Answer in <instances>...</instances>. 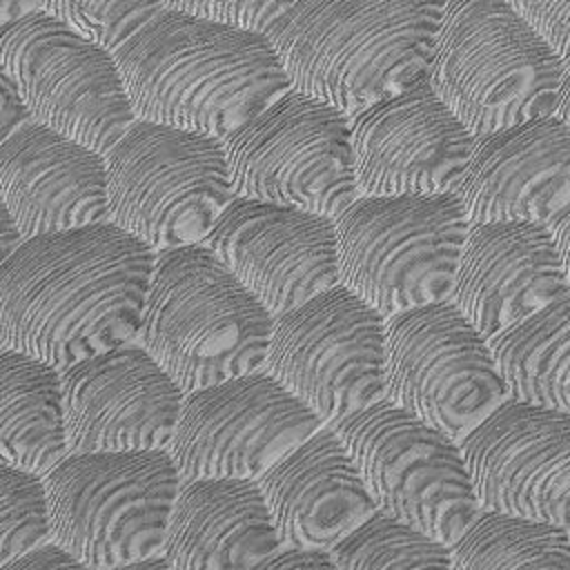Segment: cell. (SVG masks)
<instances>
[{
	"label": "cell",
	"instance_id": "obj_1",
	"mask_svg": "<svg viewBox=\"0 0 570 570\" xmlns=\"http://www.w3.org/2000/svg\"><path fill=\"white\" fill-rule=\"evenodd\" d=\"M154 263L111 220L20 240L0 265V343L65 370L136 341Z\"/></svg>",
	"mask_w": 570,
	"mask_h": 570
},
{
	"label": "cell",
	"instance_id": "obj_2",
	"mask_svg": "<svg viewBox=\"0 0 570 570\" xmlns=\"http://www.w3.org/2000/svg\"><path fill=\"white\" fill-rule=\"evenodd\" d=\"M114 56L138 120L220 140L292 89L267 36L163 2Z\"/></svg>",
	"mask_w": 570,
	"mask_h": 570
},
{
	"label": "cell",
	"instance_id": "obj_3",
	"mask_svg": "<svg viewBox=\"0 0 570 570\" xmlns=\"http://www.w3.org/2000/svg\"><path fill=\"white\" fill-rule=\"evenodd\" d=\"M443 2L296 0L272 24L289 87L354 116L428 76Z\"/></svg>",
	"mask_w": 570,
	"mask_h": 570
},
{
	"label": "cell",
	"instance_id": "obj_4",
	"mask_svg": "<svg viewBox=\"0 0 570 570\" xmlns=\"http://www.w3.org/2000/svg\"><path fill=\"white\" fill-rule=\"evenodd\" d=\"M274 314L207 245L156 252L136 341L187 394L265 367Z\"/></svg>",
	"mask_w": 570,
	"mask_h": 570
},
{
	"label": "cell",
	"instance_id": "obj_5",
	"mask_svg": "<svg viewBox=\"0 0 570 570\" xmlns=\"http://www.w3.org/2000/svg\"><path fill=\"white\" fill-rule=\"evenodd\" d=\"M563 62L508 0L445 2L428 78L479 138L554 116Z\"/></svg>",
	"mask_w": 570,
	"mask_h": 570
},
{
	"label": "cell",
	"instance_id": "obj_6",
	"mask_svg": "<svg viewBox=\"0 0 570 570\" xmlns=\"http://www.w3.org/2000/svg\"><path fill=\"white\" fill-rule=\"evenodd\" d=\"M470 225L452 191L358 196L334 218L338 283L385 318L450 301Z\"/></svg>",
	"mask_w": 570,
	"mask_h": 570
},
{
	"label": "cell",
	"instance_id": "obj_7",
	"mask_svg": "<svg viewBox=\"0 0 570 570\" xmlns=\"http://www.w3.org/2000/svg\"><path fill=\"white\" fill-rule=\"evenodd\" d=\"M49 541L91 570L160 554L183 481L167 450L67 452L42 474Z\"/></svg>",
	"mask_w": 570,
	"mask_h": 570
},
{
	"label": "cell",
	"instance_id": "obj_8",
	"mask_svg": "<svg viewBox=\"0 0 570 570\" xmlns=\"http://www.w3.org/2000/svg\"><path fill=\"white\" fill-rule=\"evenodd\" d=\"M109 220L154 252L200 245L234 198L220 138L138 120L105 154Z\"/></svg>",
	"mask_w": 570,
	"mask_h": 570
},
{
	"label": "cell",
	"instance_id": "obj_9",
	"mask_svg": "<svg viewBox=\"0 0 570 570\" xmlns=\"http://www.w3.org/2000/svg\"><path fill=\"white\" fill-rule=\"evenodd\" d=\"M234 196L336 218L358 198L350 116L287 89L223 138Z\"/></svg>",
	"mask_w": 570,
	"mask_h": 570
},
{
	"label": "cell",
	"instance_id": "obj_10",
	"mask_svg": "<svg viewBox=\"0 0 570 570\" xmlns=\"http://www.w3.org/2000/svg\"><path fill=\"white\" fill-rule=\"evenodd\" d=\"M334 428L376 512L450 546L481 510L461 443L407 410L381 399Z\"/></svg>",
	"mask_w": 570,
	"mask_h": 570
},
{
	"label": "cell",
	"instance_id": "obj_11",
	"mask_svg": "<svg viewBox=\"0 0 570 570\" xmlns=\"http://www.w3.org/2000/svg\"><path fill=\"white\" fill-rule=\"evenodd\" d=\"M383 399L461 443L510 392L490 338L443 301L385 318Z\"/></svg>",
	"mask_w": 570,
	"mask_h": 570
},
{
	"label": "cell",
	"instance_id": "obj_12",
	"mask_svg": "<svg viewBox=\"0 0 570 570\" xmlns=\"http://www.w3.org/2000/svg\"><path fill=\"white\" fill-rule=\"evenodd\" d=\"M0 60L33 122L100 154L136 122L116 56L40 4L0 29Z\"/></svg>",
	"mask_w": 570,
	"mask_h": 570
},
{
	"label": "cell",
	"instance_id": "obj_13",
	"mask_svg": "<svg viewBox=\"0 0 570 570\" xmlns=\"http://www.w3.org/2000/svg\"><path fill=\"white\" fill-rule=\"evenodd\" d=\"M385 316L341 283L274 316L265 370L323 425L383 399Z\"/></svg>",
	"mask_w": 570,
	"mask_h": 570
},
{
	"label": "cell",
	"instance_id": "obj_14",
	"mask_svg": "<svg viewBox=\"0 0 570 570\" xmlns=\"http://www.w3.org/2000/svg\"><path fill=\"white\" fill-rule=\"evenodd\" d=\"M265 367L187 392L167 445L183 479L256 481L321 428Z\"/></svg>",
	"mask_w": 570,
	"mask_h": 570
},
{
	"label": "cell",
	"instance_id": "obj_15",
	"mask_svg": "<svg viewBox=\"0 0 570 570\" xmlns=\"http://www.w3.org/2000/svg\"><path fill=\"white\" fill-rule=\"evenodd\" d=\"M481 510L570 528V414L508 399L463 441Z\"/></svg>",
	"mask_w": 570,
	"mask_h": 570
},
{
	"label": "cell",
	"instance_id": "obj_16",
	"mask_svg": "<svg viewBox=\"0 0 570 570\" xmlns=\"http://www.w3.org/2000/svg\"><path fill=\"white\" fill-rule=\"evenodd\" d=\"M350 129L358 196L454 191L476 142L428 76L350 116Z\"/></svg>",
	"mask_w": 570,
	"mask_h": 570
},
{
	"label": "cell",
	"instance_id": "obj_17",
	"mask_svg": "<svg viewBox=\"0 0 570 570\" xmlns=\"http://www.w3.org/2000/svg\"><path fill=\"white\" fill-rule=\"evenodd\" d=\"M274 314L338 285L334 218L234 196L205 243Z\"/></svg>",
	"mask_w": 570,
	"mask_h": 570
},
{
	"label": "cell",
	"instance_id": "obj_18",
	"mask_svg": "<svg viewBox=\"0 0 570 570\" xmlns=\"http://www.w3.org/2000/svg\"><path fill=\"white\" fill-rule=\"evenodd\" d=\"M69 452L167 450L185 392L138 343L60 370Z\"/></svg>",
	"mask_w": 570,
	"mask_h": 570
},
{
	"label": "cell",
	"instance_id": "obj_19",
	"mask_svg": "<svg viewBox=\"0 0 570 570\" xmlns=\"http://www.w3.org/2000/svg\"><path fill=\"white\" fill-rule=\"evenodd\" d=\"M570 292L548 225L472 223L463 240L450 303L492 338Z\"/></svg>",
	"mask_w": 570,
	"mask_h": 570
},
{
	"label": "cell",
	"instance_id": "obj_20",
	"mask_svg": "<svg viewBox=\"0 0 570 570\" xmlns=\"http://www.w3.org/2000/svg\"><path fill=\"white\" fill-rule=\"evenodd\" d=\"M0 198L22 240L105 223V154L29 120L0 145Z\"/></svg>",
	"mask_w": 570,
	"mask_h": 570
},
{
	"label": "cell",
	"instance_id": "obj_21",
	"mask_svg": "<svg viewBox=\"0 0 570 570\" xmlns=\"http://www.w3.org/2000/svg\"><path fill=\"white\" fill-rule=\"evenodd\" d=\"M470 223H548L570 203V127L557 116L479 136L452 191Z\"/></svg>",
	"mask_w": 570,
	"mask_h": 570
},
{
	"label": "cell",
	"instance_id": "obj_22",
	"mask_svg": "<svg viewBox=\"0 0 570 570\" xmlns=\"http://www.w3.org/2000/svg\"><path fill=\"white\" fill-rule=\"evenodd\" d=\"M256 483L285 548L330 552L376 512L334 425H321Z\"/></svg>",
	"mask_w": 570,
	"mask_h": 570
},
{
	"label": "cell",
	"instance_id": "obj_23",
	"mask_svg": "<svg viewBox=\"0 0 570 570\" xmlns=\"http://www.w3.org/2000/svg\"><path fill=\"white\" fill-rule=\"evenodd\" d=\"M278 548L256 481H180L160 548L174 570H247Z\"/></svg>",
	"mask_w": 570,
	"mask_h": 570
},
{
	"label": "cell",
	"instance_id": "obj_24",
	"mask_svg": "<svg viewBox=\"0 0 570 570\" xmlns=\"http://www.w3.org/2000/svg\"><path fill=\"white\" fill-rule=\"evenodd\" d=\"M67 452L60 370L0 345V463L45 474Z\"/></svg>",
	"mask_w": 570,
	"mask_h": 570
},
{
	"label": "cell",
	"instance_id": "obj_25",
	"mask_svg": "<svg viewBox=\"0 0 570 570\" xmlns=\"http://www.w3.org/2000/svg\"><path fill=\"white\" fill-rule=\"evenodd\" d=\"M510 399L570 414V292L490 338Z\"/></svg>",
	"mask_w": 570,
	"mask_h": 570
},
{
	"label": "cell",
	"instance_id": "obj_26",
	"mask_svg": "<svg viewBox=\"0 0 570 570\" xmlns=\"http://www.w3.org/2000/svg\"><path fill=\"white\" fill-rule=\"evenodd\" d=\"M452 570H570L568 528L479 510L450 543Z\"/></svg>",
	"mask_w": 570,
	"mask_h": 570
},
{
	"label": "cell",
	"instance_id": "obj_27",
	"mask_svg": "<svg viewBox=\"0 0 570 570\" xmlns=\"http://www.w3.org/2000/svg\"><path fill=\"white\" fill-rule=\"evenodd\" d=\"M330 557L336 570H452L445 541L383 512L341 539Z\"/></svg>",
	"mask_w": 570,
	"mask_h": 570
},
{
	"label": "cell",
	"instance_id": "obj_28",
	"mask_svg": "<svg viewBox=\"0 0 570 570\" xmlns=\"http://www.w3.org/2000/svg\"><path fill=\"white\" fill-rule=\"evenodd\" d=\"M49 541L42 474L0 463V566Z\"/></svg>",
	"mask_w": 570,
	"mask_h": 570
},
{
	"label": "cell",
	"instance_id": "obj_29",
	"mask_svg": "<svg viewBox=\"0 0 570 570\" xmlns=\"http://www.w3.org/2000/svg\"><path fill=\"white\" fill-rule=\"evenodd\" d=\"M45 11L60 18L94 45L116 53L158 11V4L142 2H40Z\"/></svg>",
	"mask_w": 570,
	"mask_h": 570
},
{
	"label": "cell",
	"instance_id": "obj_30",
	"mask_svg": "<svg viewBox=\"0 0 570 570\" xmlns=\"http://www.w3.org/2000/svg\"><path fill=\"white\" fill-rule=\"evenodd\" d=\"M171 9L207 18L234 29L254 31L267 36L272 24L289 9L292 2H276V0H227V2H163Z\"/></svg>",
	"mask_w": 570,
	"mask_h": 570
},
{
	"label": "cell",
	"instance_id": "obj_31",
	"mask_svg": "<svg viewBox=\"0 0 570 570\" xmlns=\"http://www.w3.org/2000/svg\"><path fill=\"white\" fill-rule=\"evenodd\" d=\"M514 11L561 60H570V0H514Z\"/></svg>",
	"mask_w": 570,
	"mask_h": 570
},
{
	"label": "cell",
	"instance_id": "obj_32",
	"mask_svg": "<svg viewBox=\"0 0 570 570\" xmlns=\"http://www.w3.org/2000/svg\"><path fill=\"white\" fill-rule=\"evenodd\" d=\"M0 570H91L71 552L53 541H45L33 550L18 554L0 566Z\"/></svg>",
	"mask_w": 570,
	"mask_h": 570
},
{
	"label": "cell",
	"instance_id": "obj_33",
	"mask_svg": "<svg viewBox=\"0 0 570 570\" xmlns=\"http://www.w3.org/2000/svg\"><path fill=\"white\" fill-rule=\"evenodd\" d=\"M247 570H336L330 552L296 550L281 546L276 552L267 554Z\"/></svg>",
	"mask_w": 570,
	"mask_h": 570
},
{
	"label": "cell",
	"instance_id": "obj_34",
	"mask_svg": "<svg viewBox=\"0 0 570 570\" xmlns=\"http://www.w3.org/2000/svg\"><path fill=\"white\" fill-rule=\"evenodd\" d=\"M29 120L31 116L22 102V96L4 62L0 60V145Z\"/></svg>",
	"mask_w": 570,
	"mask_h": 570
},
{
	"label": "cell",
	"instance_id": "obj_35",
	"mask_svg": "<svg viewBox=\"0 0 570 570\" xmlns=\"http://www.w3.org/2000/svg\"><path fill=\"white\" fill-rule=\"evenodd\" d=\"M548 229L552 234L563 274H566V283L570 287V203L566 207H561L548 223Z\"/></svg>",
	"mask_w": 570,
	"mask_h": 570
},
{
	"label": "cell",
	"instance_id": "obj_36",
	"mask_svg": "<svg viewBox=\"0 0 570 570\" xmlns=\"http://www.w3.org/2000/svg\"><path fill=\"white\" fill-rule=\"evenodd\" d=\"M20 234L0 198V265L9 258V254L20 245Z\"/></svg>",
	"mask_w": 570,
	"mask_h": 570
},
{
	"label": "cell",
	"instance_id": "obj_37",
	"mask_svg": "<svg viewBox=\"0 0 570 570\" xmlns=\"http://www.w3.org/2000/svg\"><path fill=\"white\" fill-rule=\"evenodd\" d=\"M554 116L570 127V60L563 62L561 67V78H559V91H557V107Z\"/></svg>",
	"mask_w": 570,
	"mask_h": 570
},
{
	"label": "cell",
	"instance_id": "obj_38",
	"mask_svg": "<svg viewBox=\"0 0 570 570\" xmlns=\"http://www.w3.org/2000/svg\"><path fill=\"white\" fill-rule=\"evenodd\" d=\"M40 2H0V29L38 9Z\"/></svg>",
	"mask_w": 570,
	"mask_h": 570
},
{
	"label": "cell",
	"instance_id": "obj_39",
	"mask_svg": "<svg viewBox=\"0 0 570 570\" xmlns=\"http://www.w3.org/2000/svg\"><path fill=\"white\" fill-rule=\"evenodd\" d=\"M109 570H174V568L163 559V554H154V557H147V559H140V561L114 566Z\"/></svg>",
	"mask_w": 570,
	"mask_h": 570
},
{
	"label": "cell",
	"instance_id": "obj_40",
	"mask_svg": "<svg viewBox=\"0 0 570 570\" xmlns=\"http://www.w3.org/2000/svg\"><path fill=\"white\" fill-rule=\"evenodd\" d=\"M568 537H570V528H568Z\"/></svg>",
	"mask_w": 570,
	"mask_h": 570
},
{
	"label": "cell",
	"instance_id": "obj_41",
	"mask_svg": "<svg viewBox=\"0 0 570 570\" xmlns=\"http://www.w3.org/2000/svg\"><path fill=\"white\" fill-rule=\"evenodd\" d=\"M0 345H2V343H0Z\"/></svg>",
	"mask_w": 570,
	"mask_h": 570
}]
</instances>
